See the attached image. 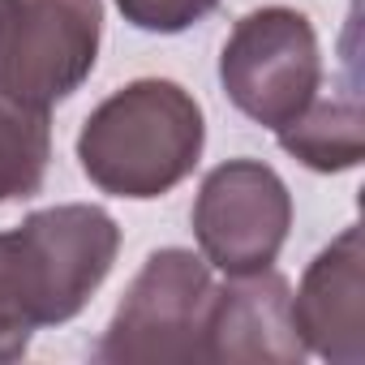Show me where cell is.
Instances as JSON below:
<instances>
[{"label": "cell", "instance_id": "8992f818", "mask_svg": "<svg viewBox=\"0 0 365 365\" xmlns=\"http://www.w3.org/2000/svg\"><path fill=\"white\" fill-rule=\"evenodd\" d=\"M292 198L284 180L258 159L220 163L198 190L194 237L211 267L228 275L267 271L288 237Z\"/></svg>", "mask_w": 365, "mask_h": 365}, {"label": "cell", "instance_id": "30bf717a", "mask_svg": "<svg viewBox=\"0 0 365 365\" xmlns=\"http://www.w3.org/2000/svg\"><path fill=\"white\" fill-rule=\"evenodd\" d=\"M48 159H52L48 112L22 108L0 95V202L39 194Z\"/></svg>", "mask_w": 365, "mask_h": 365}, {"label": "cell", "instance_id": "8fae6325", "mask_svg": "<svg viewBox=\"0 0 365 365\" xmlns=\"http://www.w3.org/2000/svg\"><path fill=\"white\" fill-rule=\"evenodd\" d=\"M215 5L220 0H116L125 22H133L138 31H159V35H176L202 22Z\"/></svg>", "mask_w": 365, "mask_h": 365}, {"label": "cell", "instance_id": "3957f363", "mask_svg": "<svg viewBox=\"0 0 365 365\" xmlns=\"http://www.w3.org/2000/svg\"><path fill=\"white\" fill-rule=\"evenodd\" d=\"M211 271L190 250H159L129 284L112 327L95 356L116 365L202 361V335L211 314Z\"/></svg>", "mask_w": 365, "mask_h": 365}, {"label": "cell", "instance_id": "ba28073f", "mask_svg": "<svg viewBox=\"0 0 365 365\" xmlns=\"http://www.w3.org/2000/svg\"><path fill=\"white\" fill-rule=\"evenodd\" d=\"M232 279L237 284L215 288L211 297L202 361H301L305 344L292 327V297L284 275L267 267Z\"/></svg>", "mask_w": 365, "mask_h": 365}, {"label": "cell", "instance_id": "9c48e42d", "mask_svg": "<svg viewBox=\"0 0 365 365\" xmlns=\"http://www.w3.org/2000/svg\"><path fill=\"white\" fill-rule=\"evenodd\" d=\"M275 133H279V146L314 172L356 168L365 155V116H361L356 78H348V86L331 99H309V108Z\"/></svg>", "mask_w": 365, "mask_h": 365}, {"label": "cell", "instance_id": "277c9868", "mask_svg": "<svg viewBox=\"0 0 365 365\" xmlns=\"http://www.w3.org/2000/svg\"><path fill=\"white\" fill-rule=\"evenodd\" d=\"M99 0H9L0 14V95L48 112L95 69Z\"/></svg>", "mask_w": 365, "mask_h": 365}, {"label": "cell", "instance_id": "5b68a950", "mask_svg": "<svg viewBox=\"0 0 365 365\" xmlns=\"http://www.w3.org/2000/svg\"><path fill=\"white\" fill-rule=\"evenodd\" d=\"M220 78L228 99L258 125L284 129L309 108L322 82L318 39L297 9H254L224 43Z\"/></svg>", "mask_w": 365, "mask_h": 365}, {"label": "cell", "instance_id": "7a4b0ae2", "mask_svg": "<svg viewBox=\"0 0 365 365\" xmlns=\"http://www.w3.org/2000/svg\"><path fill=\"white\" fill-rule=\"evenodd\" d=\"M202 133V108L190 91L163 78H142L86 116L78 159L103 194L159 198L194 172Z\"/></svg>", "mask_w": 365, "mask_h": 365}, {"label": "cell", "instance_id": "6da1fadb", "mask_svg": "<svg viewBox=\"0 0 365 365\" xmlns=\"http://www.w3.org/2000/svg\"><path fill=\"white\" fill-rule=\"evenodd\" d=\"M116 250V220L78 202L0 232V361H18L39 327L69 322L108 279Z\"/></svg>", "mask_w": 365, "mask_h": 365}, {"label": "cell", "instance_id": "52a82bcc", "mask_svg": "<svg viewBox=\"0 0 365 365\" xmlns=\"http://www.w3.org/2000/svg\"><path fill=\"white\" fill-rule=\"evenodd\" d=\"M301 344L339 365L365 361V250L361 228L348 224L305 271L292 301Z\"/></svg>", "mask_w": 365, "mask_h": 365}]
</instances>
